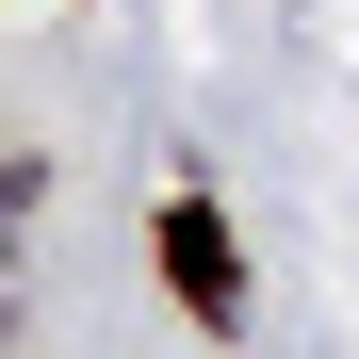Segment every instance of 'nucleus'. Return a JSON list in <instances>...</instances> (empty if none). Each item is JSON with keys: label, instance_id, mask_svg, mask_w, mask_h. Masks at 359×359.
<instances>
[{"label": "nucleus", "instance_id": "nucleus-1", "mask_svg": "<svg viewBox=\"0 0 359 359\" xmlns=\"http://www.w3.org/2000/svg\"><path fill=\"white\" fill-rule=\"evenodd\" d=\"M163 278H180V311H196V327H245V245H229L212 196H163Z\"/></svg>", "mask_w": 359, "mask_h": 359}]
</instances>
